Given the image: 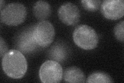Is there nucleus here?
Listing matches in <instances>:
<instances>
[{
  "label": "nucleus",
  "instance_id": "1",
  "mask_svg": "<svg viewBox=\"0 0 124 83\" xmlns=\"http://www.w3.org/2000/svg\"><path fill=\"white\" fill-rule=\"evenodd\" d=\"M2 65L7 75L14 79L24 76L28 69V63L25 56L17 49L7 51L2 58Z\"/></svg>",
  "mask_w": 124,
  "mask_h": 83
},
{
  "label": "nucleus",
  "instance_id": "15",
  "mask_svg": "<svg viewBox=\"0 0 124 83\" xmlns=\"http://www.w3.org/2000/svg\"><path fill=\"white\" fill-rule=\"evenodd\" d=\"M8 51V47L4 39L2 37L0 38V53H1V57L3 58L4 55Z\"/></svg>",
  "mask_w": 124,
  "mask_h": 83
},
{
  "label": "nucleus",
  "instance_id": "12",
  "mask_svg": "<svg viewBox=\"0 0 124 83\" xmlns=\"http://www.w3.org/2000/svg\"><path fill=\"white\" fill-rule=\"evenodd\" d=\"M114 81L108 74L103 72H95L91 74L86 81L88 83H111Z\"/></svg>",
  "mask_w": 124,
  "mask_h": 83
},
{
  "label": "nucleus",
  "instance_id": "4",
  "mask_svg": "<svg viewBox=\"0 0 124 83\" xmlns=\"http://www.w3.org/2000/svg\"><path fill=\"white\" fill-rule=\"evenodd\" d=\"M39 76L44 83H60L63 76L62 66L54 60H47L42 64L39 71Z\"/></svg>",
  "mask_w": 124,
  "mask_h": 83
},
{
  "label": "nucleus",
  "instance_id": "10",
  "mask_svg": "<svg viewBox=\"0 0 124 83\" xmlns=\"http://www.w3.org/2000/svg\"><path fill=\"white\" fill-rule=\"evenodd\" d=\"M67 46L62 43H57L52 46L49 51V56L53 60L62 62L66 60L68 56Z\"/></svg>",
  "mask_w": 124,
  "mask_h": 83
},
{
  "label": "nucleus",
  "instance_id": "14",
  "mask_svg": "<svg viewBox=\"0 0 124 83\" xmlns=\"http://www.w3.org/2000/svg\"><path fill=\"white\" fill-rule=\"evenodd\" d=\"M114 33L116 39L120 42H124V21L118 22L115 26Z\"/></svg>",
  "mask_w": 124,
  "mask_h": 83
},
{
  "label": "nucleus",
  "instance_id": "6",
  "mask_svg": "<svg viewBox=\"0 0 124 83\" xmlns=\"http://www.w3.org/2000/svg\"><path fill=\"white\" fill-rule=\"evenodd\" d=\"M34 27V26L26 28L16 38L15 47L22 53H32L38 48L39 46L33 35Z\"/></svg>",
  "mask_w": 124,
  "mask_h": 83
},
{
  "label": "nucleus",
  "instance_id": "9",
  "mask_svg": "<svg viewBox=\"0 0 124 83\" xmlns=\"http://www.w3.org/2000/svg\"><path fill=\"white\" fill-rule=\"evenodd\" d=\"M64 80L67 83H85L86 78L83 71L77 66H71L66 69L64 74Z\"/></svg>",
  "mask_w": 124,
  "mask_h": 83
},
{
  "label": "nucleus",
  "instance_id": "11",
  "mask_svg": "<svg viewBox=\"0 0 124 83\" xmlns=\"http://www.w3.org/2000/svg\"><path fill=\"white\" fill-rule=\"evenodd\" d=\"M51 7L50 4L44 1L36 2L33 6V13L35 17L39 20L44 21L51 14Z\"/></svg>",
  "mask_w": 124,
  "mask_h": 83
},
{
  "label": "nucleus",
  "instance_id": "3",
  "mask_svg": "<svg viewBox=\"0 0 124 83\" xmlns=\"http://www.w3.org/2000/svg\"><path fill=\"white\" fill-rule=\"evenodd\" d=\"M27 10L20 3H11L1 11V21L9 26H16L25 21Z\"/></svg>",
  "mask_w": 124,
  "mask_h": 83
},
{
  "label": "nucleus",
  "instance_id": "13",
  "mask_svg": "<svg viewBox=\"0 0 124 83\" xmlns=\"http://www.w3.org/2000/svg\"><path fill=\"white\" fill-rule=\"evenodd\" d=\"M100 0H82L81 4L84 9L88 11H95L97 10L101 4Z\"/></svg>",
  "mask_w": 124,
  "mask_h": 83
},
{
  "label": "nucleus",
  "instance_id": "2",
  "mask_svg": "<svg viewBox=\"0 0 124 83\" xmlns=\"http://www.w3.org/2000/svg\"><path fill=\"white\" fill-rule=\"evenodd\" d=\"M73 39L75 44L84 50H92L97 46L99 37L93 28L86 25L77 26L73 32Z\"/></svg>",
  "mask_w": 124,
  "mask_h": 83
},
{
  "label": "nucleus",
  "instance_id": "8",
  "mask_svg": "<svg viewBox=\"0 0 124 83\" xmlns=\"http://www.w3.org/2000/svg\"><path fill=\"white\" fill-rule=\"evenodd\" d=\"M101 12L107 19L117 20L124 14L123 0H105L101 4Z\"/></svg>",
  "mask_w": 124,
  "mask_h": 83
},
{
  "label": "nucleus",
  "instance_id": "5",
  "mask_svg": "<svg viewBox=\"0 0 124 83\" xmlns=\"http://www.w3.org/2000/svg\"><path fill=\"white\" fill-rule=\"evenodd\" d=\"M33 35L39 46L46 47L53 41L55 37V29L49 21L44 20L34 26Z\"/></svg>",
  "mask_w": 124,
  "mask_h": 83
},
{
  "label": "nucleus",
  "instance_id": "16",
  "mask_svg": "<svg viewBox=\"0 0 124 83\" xmlns=\"http://www.w3.org/2000/svg\"><path fill=\"white\" fill-rule=\"evenodd\" d=\"M5 2L4 1H2V0H1V11H2L3 10V9H4L3 6L5 5Z\"/></svg>",
  "mask_w": 124,
  "mask_h": 83
},
{
  "label": "nucleus",
  "instance_id": "7",
  "mask_svg": "<svg viewBox=\"0 0 124 83\" xmlns=\"http://www.w3.org/2000/svg\"><path fill=\"white\" fill-rule=\"evenodd\" d=\"M61 20L67 26H74L80 21V11L77 5L70 2L63 4L58 10Z\"/></svg>",
  "mask_w": 124,
  "mask_h": 83
}]
</instances>
